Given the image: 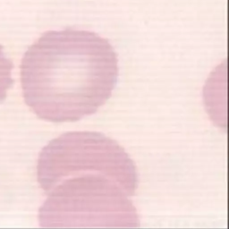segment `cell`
Here are the masks:
<instances>
[{
  "label": "cell",
  "instance_id": "6da1fadb",
  "mask_svg": "<svg viewBox=\"0 0 229 229\" xmlns=\"http://www.w3.org/2000/svg\"><path fill=\"white\" fill-rule=\"evenodd\" d=\"M117 77V56L112 45L83 30L45 32L21 63L26 99L51 117L91 111L110 95Z\"/></svg>",
  "mask_w": 229,
  "mask_h": 229
},
{
  "label": "cell",
  "instance_id": "7a4b0ae2",
  "mask_svg": "<svg viewBox=\"0 0 229 229\" xmlns=\"http://www.w3.org/2000/svg\"><path fill=\"white\" fill-rule=\"evenodd\" d=\"M13 62L6 56L3 47L0 45V99L5 97L7 89L13 84Z\"/></svg>",
  "mask_w": 229,
  "mask_h": 229
}]
</instances>
